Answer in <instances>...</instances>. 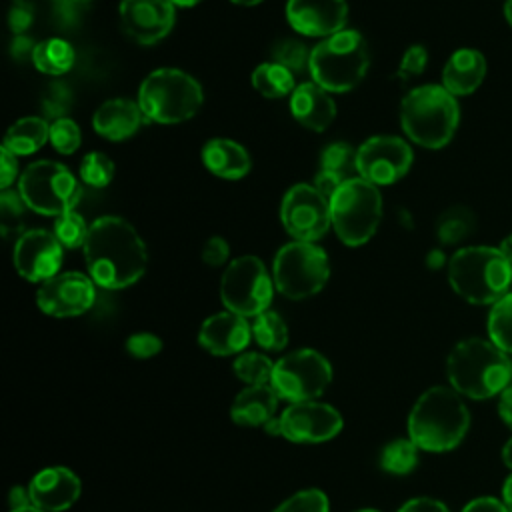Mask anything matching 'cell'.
I'll list each match as a JSON object with an SVG mask.
<instances>
[{"mask_svg":"<svg viewBox=\"0 0 512 512\" xmlns=\"http://www.w3.org/2000/svg\"><path fill=\"white\" fill-rule=\"evenodd\" d=\"M398 512H450L448 506L436 498L430 496H418L408 502H404Z\"/></svg>","mask_w":512,"mask_h":512,"instance_id":"c3c4849f","label":"cell"},{"mask_svg":"<svg viewBox=\"0 0 512 512\" xmlns=\"http://www.w3.org/2000/svg\"><path fill=\"white\" fill-rule=\"evenodd\" d=\"M52 232L64 248L76 250V248H84V244L88 240L90 224H86L82 214H78L76 210H70V212H64L54 218Z\"/></svg>","mask_w":512,"mask_h":512,"instance_id":"d590c367","label":"cell"},{"mask_svg":"<svg viewBox=\"0 0 512 512\" xmlns=\"http://www.w3.org/2000/svg\"><path fill=\"white\" fill-rule=\"evenodd\" d=\"M250 326H252V340H256V344L262 350L280 352V350L286 348V344H288V326H286L284 318L278 312L268 308L262 314L254 316Z\"/></svg>","mask_w":512,"mask_h":512,"instance_id":"f546056e","label":"cell"},{"mask_svg":"<svg viewBox=\"0 0 512 512\" xmlns=\"http://www.w3.org/2000/svg\"><path fill=\"white\" fill-rule=\"evenodd\" d=\"M0 188L8 190L12 186V182L18 176V156H14L8 148H0Z\"/></svg>","mask_w":512,"mask_h":512,"instance_id":"7dc6e473","label":"cell"},{"mask_svg":"<svg viewBox=\"0 0 512 512\" xmlns=\"http://www.w3.org/2000/svg\"><path fill=\"white\" fill-rule=\"evenodd\" d=\"M34 22V2L32 0H12L8 8V28L14 36L24 34Z\"/></svg>","mask_w":512,"mask_h":512,"instance_id":"f6af8a7d","label":"cell"},{"mask_svg":"<svg viewBox=\"0 0 512 512\" xmlns=\"http://www.w3.org/2000/svg\"><path fill=\"white\" fill-rule=\"evenodd\" d=\"M16 190L28 210L40 216H60L76 208L82 186L72 170L56 160H36L24 168Z\"/></svg>","mask_w":512,"mask_h":512,"instance_id":"9c48e42d","label":"cell"},{"mask_svg":"<svg viewBox=\"0 0 512 512\" xmlns=\"http://www.w3.org/2000/svg\"><path fill=\"white\" fill-rule=\"evenodd\" d=\"M10 512H44V510H40V508H36V506H24V508H16V510H10Z\"/></svg>","mask_w":512,"mask_h":512,"instance_id":"6125c7cd","label":"cell"},{"mask_svg":"<svg viewBox=\"0 0 512 512\" xmlns=\"http://www.w3.org/2000/svg\"><path fill=\"white\" fill-rule=\"evenodd\" d=\"M418 450L410 438L392 440L380 452V466L390 474H408L418 464Z\"/></svg>","mask_w":512,"mask_h":512,"instance_id":"1f68e13d","label":"cell"},{"mask_svg":"<svg viewBox=\"0 0 512 512\" xmlns=\"http://www.w3.org/2000/svg\"><path fill=\"white\" fill-rule=\"evenodd\" d=\"M32 506L44 512H64L82 494L80 478L64 466H48L36 472L28 484Z\"/></svg>","mask_w":512,"mask_h":512,"instance_id":"ffe728a7","label":"cell"},{"mask_svg":"<svg viewBox=\"0 0 512 512\" xmlns=\"http://www.w3.org/2000/svg\"><path fill=\"white\" fill-rule=\"evenodd\" d=\"M200 2H202V0H172V4L178 6V8H192V6L200 4Z\"/></svg>","mask_w":512,"mask_h":512,"instance_id":"680465c9","label":"cell"},{"mask_svg":"<svg viewBox=\"0 0 512 512\" xmlns=\"http://www.w3.org/2000/svg\"><path fill=\"white\" fill-rule=\"evenodd\" d=\"M488 336L500 350L512 354V292L492 304L488 314Z\"/></svg>","mask_w":512,"mask_h":512,"instance_id":"d6a6232c","label":"cell"},{"mask_svg":"<svg viewBox=\"0 0 512 512\" xmlns=\"http://www.w3.org/2000/svg\"><path fill=\"white\" fill-rule=\"evenodd\" d=\"M252 340L248 320L232 310L208 316L198 330V344L214 356H238Z\"/></svg>","mask_w":512,"mask_h":512,"instance_id":"44dd1931","label":"cell"},{"mask_svg":"<svg viewBox=\"0 0 512 512\" xmlns=\"http://www.w3.org/2000/svg\"><path fill=\"white\" fill-rule=\"evenodd\" d=\"M426 66H428V50L422 44H412L402 54V60L398 64L396 76L402 82H408V80L420 76L426 70Z\"/></svg>","mask_w":512,"mask_h":512,"instance_id":"7bdbcfd3","label":"cell"},{"mask_svg":"<svg viewBox=\"0 0 512 512\" xmlns=\"http://www.w3.org/2000/svg\"><path fill=\"white\" fill-rule=\"evenodd\" d=\"M58 2H60V0H58Z\"/></svg>","mask_w":512,"mask_h":512,"instance_id":"003e7915","label":"cell"},{"mask_svg":"<svg viewBox=\"0 0 512 512\" xmlns=\"http://www.w3.org/2000/svg\"><path fill=\"white\" fill-rule=\"evenodd\" d=\"M272 512H328V498L318 488H306L286 498Z\"/></svg>","mask_w":512,"mask_h":512,"instance_id":"ab89813d","label":"cell"},{"mask_svg":"<svg viewBox=\"0 0 512 512\" xmlns=\"http://www.w3.org/2000/svg\"><path fill=\"white\" fill-rule=\"evenodd\" d=\"M328 278V254L314 242L292 240L278 248L272 262V280L288 300H304L318 294Z\"/></svg>","mask_w":512,"mask_h":512,"instance_id":"30bf717a","label":"cell"},{"mask_svg":"<svg viewBox=\"0 0 512 512\" xmlns=\"http://www.w3.org/2000/svg\"><path fill=\"white\" fill-rule=\"evenodd\" d=\"M162 350V340L152 332H134L126 338V352L134 358H152Z\"/></svg>","mask_w":512,"mask_h":512,"instance_id":"ee69618b","label":"cell"},{"mask_svg":"<svg viewBox=\"0 0 512 512\" xmlns=\"http://www.w3.org/2000/svg\"><path fill=\"white\" fill-rule=\"evenodd\" d=\"M474 230V214L464 206H452L436 220V236L440 244L450 246L462 242Z\"/></svg>","mask_w":512,"mask_h":512,"instance_id":"4dcf8cb0","label":"cell"},{"mask_svg":"<svg viewBox=\"0 0 512 512\" xmlns=\"http://www.w3.org/2000/svg\"><path fill=\"white\" fill-rule=\"evenodd\" d=\"M70 104H72V94L70 90L64 86V84H50L42 96V112L44 116L48 118H64L66 112L70 110Z\"/></svg>","mask_w":512,"mask_h":512,"instance_id":"b9f144b4","label":"cell"},{"mask_svg":"<svg viewBox=\"0 0 512 512\" xmlns=\"http://www.w3.org/2000/svg\"><path fill=\"white\" fill-rule=\"evenodd\" d=\"M82 250L88 276L106 290H122L136 284L148 266L144 240L122 216L96 218Z\"/></svg>","mask_w":512,"mask_h":512,"instance_id":"6da1fadb","label":"cell"},{"mask_svg":"<svg viewBox=\"0 0 512 512\" xmlns=\"http://www.w3.org/2000/svg\"><path fill=\"white\" fill-rule=\"evenodd\" d=\"M34 48H36V44L32 42V38H28L26 34H18V36H14L12 42H10V56H12L14 60H18V62H22V60H26V58L32 60Z\"/></svg>","mask_w":512,"mask_h":512,"instance_id":"816d5d0a","label":"cell"},{"mask_svg":"<svg viewBox=\"0 0 512 512\" xmlns=\"http://www.w3.org/2000/svg\"><path fill=\"white\" fill-rule=\"evenodd\" d=\"M30 494H28V488H12L10 490V510H16V508H24V506H30Z\"/></svg>","mask_w":512,"mask_h":512,"instance_id":"db71d44e","label":"cell"},{"mask_svg":"<svg viewBox=\"0 0 512 512\" xmlns=\"http://www.w3.org/2000/svg\"><path fill=\"white\" fill-rule=\"evenodd\" d=\"M462 512H508L506 504L494 496H480L470 500Z\"/></svg>","mask_w":512,"mask_h":512,"instance_id":"f907efd6","label":"cell"},{"mask_svg":"<svg viewBox=\"0 0 512 512\" xmlns=\"http://www.w3.org/2000/svg\"><path fill=\"white\" fill-rule=\"evenodd\" d=\"M280 418V436L298 444L326 442L340 434L342 416L340 412L318 400L290 402Z\"/></svg>","mask_w":512,"mask_h":512,"instance_id":"9a60e30c","label":"cell"},{"mask_svg":"<svg viewBox=\"0 0 512 512\" xmlns=\"http://www.w3.org/2000/svg\"><path fill=\"white\" fill-rule=\"evenodd\" d=\"M64 260V246L54 232L32 228L20 232L14 242L12 262L16 272L28 282H46L60 272Z\"/></svg>","mask_w":512,"mask_h":512,"instance_id":"e0dca14e","label":"cell"},{"mask_svg":"<svg viewBox=\"0 0 512 512\" xmlns=\"http://www.w3.org/2000/svg\"><path fill=\"white\" fill-rule=\"evenodd\" d=\"M232 370L238 380H242L248 386H260L270 384L274 362L262 354V352H242L236 356Z\"/></svg>","mask_w":512,"mask_h":512,"instance_id":"836d02e7","label":"cell"},{"mask_svg":"<svg viewBox=\"0 0 512 512\" xmlns=\"http://www.w3.org/2000/svg\"><path fill=\"white\" fill-rule=\"evenodd\" d=\"M414 162L412 146L392 134H378L356 148V174L374 186L402 180Z\"/></svg>","mask_w":512,"mask_h":512,"instance_id":"5bb4252c","label":"cell"},{"mask_svg":"<svg viewBox=\"0 0 512 512\" xmlns=\"http://www.w3.org/2000/svg\"><path fill=\"white\" fill-rule=\"evenodd\" d=\"M74 60H76V52L72 44L60 36L36 42V48L32 54L34 68L48 76L66 74L74 66Z\"/></svg>","mask_w":512,"mask_h":512,"instance_id":"83f0119b","label":"cell"},{"mask_svg":"<svg viewBox=\"0 0 512 512\" xmlns=\"http://www.w3.org/2000/svg\"><path fill=\"white\" fill-rule=\"evenodd\" d=\"M50 144L58 154H64V156L74 154L82 144L80 126L70 116L52 120L50 122Z\"/></svg>","mask_w":512,"mask_h":512,"instance_id":"f35d334b","label":"cell"},{"mask_svg":"<svg viewBox=\"0 0 512 512\" xmlns=\"http://www.w3.org/2000/svg\"><path fill=\"white\" fill-rule=\"evenodd\" d=\"M510 268H512V260H510Z\"/></svg>","mask_w":512,"mask_h":512,"instance_id":"03108f58","label":"cell"},{"mask_svg":"<svg viewBox=\"0 0 512 512\" xmlns=\"http://www.w3.org/2000/svg\"><path fill=\"white\" fill-rule=\"evenodd\" d=\"M204 168L224 180H240L252 168V158L248 150L230 138H212L202 146Z\"/></svg>","mask_w":512,"mask_h":512,"instance_id":"d4e9b609","label":"cell"},{"mask_svg":"<svg viewBox=\"0 0 512 512\" xmlns=\"http://www.w3.org/2000/svg\"><path fill=\"white\" fill-rule=\"evenodd\" d=\"M502 460H504V464L512 470V438L504 444V448H502Z\"/></svg>","mask_w":512,"mask_h":512,"instance_id":"6f0895ef","label":"cell"},{"mask_svg":"<svg viewBox=\"0 0 512 512\" xmlns=\"http://www.w3.org/2000/svg\"><path fill=\"white\" fill-rule=\"evenodd\" d=\"M144 118L156 124H180L196 116L204 102L200 82L180 68H156L138 88Z\"/></svg>","mask_w":512,"mask_h":512,"instance_id":"52a82bcc","label":"cell"},{"mask_svg":"<svg viewBox=\"0 0 512 512\" xmlns=\"http://www.w3.org/2000/svg\"><path fill=\"white\" fill-rule=\"evenodd\" d=\"M370 68V52L358 30L344 28L322 38L310 54V78L330 94L354 90Z\"/></svg>","mask_w":512,"mask_h":512,"instance_id":"8992f818","label":"cell"},{"mask_svg":"<svg viewBox=\"0 0 512 512\" xmlns=\"http://www.w3.org/2000/svg\"><path fill=\"white\" fill-rule=\"evenodd\" d=\"M502 502L506 504L508 512H512V474L504 480V486H502Z\"/></svg>","mask_w":512,"mask_h":512,"instance_id":"11a10c76","label":"cell"},{"mask_svg":"<svg viewBox=\"0 0 512 512\" xmlns=\"http://www.w3.org/2000/svg\"><path fill=\"white\" fill-rule=\"evenodd\" d=\"M448 282L470 304H494L508 294L512 268L500 248L466 246L450 256Z\"/></svg>","mask_w":512,"mask_h":512,"instance_id":"5b68a950","label":"cell"},{"mask_svg":"<svg viewBox=\"0 0 512 512\" xmlns=\"http://www.w3.org/2000/svg\"><path fill=\"white\" fill-rule=\"evenodd\" d=\"M354 512H380L376 508H360V510H354Z\"/></svg>","mask_w":512,"mask_h":512,"instance_id":"be15d7a7","label":"cell"},{"mask_svg":"<svg viewBox=\"0 0 512 512\" xmlns=\"http://www.w3.org/2000/svg\"><path fill=\"white\" fill-rule=\"evenodd\" d=\"M498 414L504 420V424L508 428H512V384L506 386L500 392V400H498Z\"/></svg>","mask_w":512,"mask_h":512,"instance_id":"f5cc1de1","label":"cell"},{"mask_svg":"<svg viewBox=\"0 0 512 512\" xmlns=\"http://www.w3.org/2000/svg\"><path fill=\"white\" fill-rule=\"evenodd\" d=\"M250 84L258 94L272 100L292 96L294 88L298 86L294 80V72L274 60L258 64L250 74Z\"/></svg>","mask_w":512,"mask_h":512,"instance_id":"f1b7e54d","label":"cell"},{"mask_svg":"<svg viewBox=\"0 0 512 512\" xmlns=\"http://www.w3.org/2000/svg\"><path fill=\"white\" fill-rule=\"evenodd\" d=\"M504 18L512 26V0H504Z\"/></svg>","mask_w":512,"mask_h":512,"instance_id":"91938a15","label":"cell"},{"mask_svg":"<svg viewBox=\"0 0 512 512\" xmlns=\"http://www.w3.org/2000/svg\"><path fill=\"white\" fill-rule=\"evenodd\" d=\"M332 382V366L318 350L302 348L274 362L272 388L288 402L316 400Z\"/></svg>","mask_w":512,"mask_h":512,"instance_id":"7c38bea8","label":"cell"},{"mask_svg":"<svg viewBox=\"0 0 512 512\" xmlns=\"http://www.w3.org/2000/svg\"><path fill=\"white\" fill-rule=\"evenodd\" d=\"M486 58L476 48H460L450 54L442 70V86L452 96H468L480 88L486 78Z\"/></svg>","mask_w":512,"mask_h":512,"instance_id":"cb8c5ba5","label":"cell"},{"mask_svg":"<svg viewBox=\"0 0 512 512\" xmlns=\"http://www.w3.org/2000/svg\"><path fill=\"white\" fill-rule=\"evenodd\" d=\"M286 20L302 36L328 38L348 22L346 0H288Z\"/></svg>","mask_w":512,"mask_h":512,"instance_id":"d6986e66","label":"cell"},{"mask_svg":"<svg viewBox=\"0 0 512 512\" xmlns=\"http://www.w3.org/2000/svg\"><path fill=\"white\" fill-rule=\"evenodd\" d=\"M50 142V124L42 116H24L4 134L2 146L14 156H30Z\"/></svg>","mask_w":512,"mask_h":512,"instance_id":"4316f807","label":"cell"},{"mask_svg":"<svg viewBox=\"0 0 512 512\" xmlns=\"http://www.w3.org/2000/svg\"><path fill=\"white\" fill-rule=\"evenodd\" d=\"M230 260V244L222 236H210L202 246V262L206 266L218 268L228 264Z\"/></svg>","mask_w":512,"mask_h":512,"instance_id":"bcb514c9","label":"cell"},{"mask_svg":"<svg viewBox=\"0 0 512 512\" xmlns=\"http://www.w3.org/2000/svg\"><path fill=\"white\" fill-rule=\"evenodd\" d=\"M470 426V414L454 388L432 386L420 394L408 416V438L426 452L456 448Z\"/></svg>","mask_w":512,"mask_h":512,"instance_id":"7a4b0ae2","label":"cell"},{"mask_svg":"<svg viewBox=\"0 0 512 512\" xmlns=\"http://www.w3.org/2000/svg\"><path fill=\"white\" fill-rule=\"evenodd\" d=\"M96 298V284L88 274L58 272L38 286L36 304L52 318H72L88 312Z\"/></svg>","mask_w":512,"mask_h":512,"instance_id":"2e32d148","label":"cell"},{"mask_svg":"<svg viewBox=\"0 0 512 512\" xmlns=\"http://www.w3.org/2000/svg\"><path fill=\"white\" fill-rule=\"evenodd\" d=\"M118 20L132 42L152 46L172 32L176 6L172 0H120Z\"/></svg>","mask_w":512,"mask_h":512,"instance_id":"ac0fdd59","label":"cell"},{"mask_svg":"<svg viewBox=\"0 0 512 512\" xmlns=\"http://www.w3.org/2000/svg\"><path fill=\"white\" fill-rule=\"evenodd\" d=\"M332 228L342 244L356 248L366 244L382 220V194L372 182L354 176L330 196Z\"/></svg>","mask_w":512,"mask_h":512,"instance_id":"ba28073f","label":"cell"},{"mask_svg":"<svg viewBox=\"0 0 512 512\" xmlns=\"http://www.w3.org/2000/svg\"><path fill=\"white\" fill-rule=\"evenodd\" d=\"M76 2H90V0H76Z\"/></svg>","mask_w":512,"mask_h":512,"instance_id":"e7e4bbea","label":"cell"},{"mask_svg":"<svg viewBox=\"0 0 512 512\" xmlns=\"http://www.w3.org/2000/svg\"><path fill=\"white\" fill-rule=\"evenodd\" d=\"M230 2L236 4V6H256V4H260L264 0H230Z\"/></svg>","mask_w":512,"mask_h":512,"instance_id":"94428289","label":"cell"},{"mask_svg":"<svg viewBox=\"0 0 512 512\" xmlns=\"http://www.w3.org/2000/svg\"><path fill=\"white\" fill-rule=\"evenodd\" d=\"M426 262H428V266H430V268H438V266H442V264H444V254H442L440 250H432V252L428 254Z\"/></svg>","mask_w":512,"mask_h":512,"instance_id":"9f6ffc18","label":"cell"},{"mask_svg":"<svg viewBox=\"0 0 512 512\" xmlns=\"http://www.w3.org/2000/svg\"><path fill=\"white\" fill-rule=\"evenodd\" d=\"M320 170L332 172L342 180L354 178L356 174V148L348 142H332L320 154Z\"/></svg>","mask_w":512,"mask_h":512,"instance_id":"e575fe53","label":"cell"},{"mask_svg":"<svg viewBox=\"0 0 512 512\" xmlns=\"http://www.w3.org/2000/svg\"><path fill=\"white\" fill-rule=\"evenodd\" d=\"M460 106L442 84H422L408 90L400 102V124L410 142L438 150L456 134Z\"/></svg>","mask_w":512,"mask_h":512,"instance_id":"277c9868","label":"cell"},{"mask_svg":"<svg viewBox=\"0 0 512 512\" xmlns=\"http://www.w3.org/2000/svg\"><path fill=\"white\" fill-rule=\"evenodd\" d=\"M290 112L300 126L312 132H324L334 122L338 110L332 94L314 80H308L294 88L290 96Z\"/></svg>","mask_w":512,"mask_h":512,"instance_id":"7402d4cb","label":"cell"},{"mask_svg":"<svg viewBox=\"0 0 512 512\" xmlns=\"http://www.w3.org/2000/svg\"><path fill=\"white\" fill-rule=\"evenodd\" d=\"M144 120L146 118L136 100L110 98L96 108L92 116V128L104 140L122 142L132 138L140 130Z\"/></svg>","mask_w":512,"mask_h":512,"instance_id":"603a6c76","label":"cell"},{"mask_svg":"<svg viewBox=\"0 0 512 512\" xmlns=\"http://www.w3.org/2000/svg\"><path fill=\"white\" fill-rule=\"evenodd\" d=\"M280 222L292 240L316 244L332 228L330 200L312 184L298 182L282 198Z\"/></svg>","mask_w":512,"mask_h":512,"instance_id":"4fadbf2b","label":"cell"},{"mask_svg":"<svg viewBox=\"0 0 512 512\" xmlns=\"http://www.w3.org/2000/svg\"><path fill=\"white\" fill-rule=\"evenodd\" d=\"M446 376L460 396L486 400L510 386L512 362L492 340L466 338L450 350Z\"/></svg>","mask_w":512,"mask_h":512,"instance_id":"3957f363","label":"cell"},{"mask_svg":"<svg viewBox=\"0 0 512 512\" xmlns=\"http://www.w3.org/2000/svg\"><path fill=\"white\" fill-rule=\"evenodd\" d=\"M274 280L266 264L252 254L230 260L220 278V300L226 310L254 318L270 308Z\"/></svg>","mask_w":512,"mask_h":512,"instance_id":"8fae6325","label":"cell"},{"mask_svg":"<svg viewBox=\"0 0 512 512\" xmlns=\"http://www.w3.org/2000/svg\"><path fill=\"white\" fill-rule=\"evenodd\" d=\"M116 174L114 160L104 152H88L80 160V180L92 188H106Z\"/></svg>","mask_w":512,"mask_h":512,"instance_id":"74e56055","label":"cell"},{"mask_svg":"<svg viewBox=\"0 0 512 512\" xmlns=\"http://www.w3.org/2000/svg\"><path fill=\"white\" fill-rule=\"evenodd\" d=\"M28 210L18 190H2L0 194V214H2V230L8 234L12 228H18L24 212Z\"/></svg>","mask_w":512,"mask_h":512,"instance_id":"60d3db41","label":"cell"},{"mask_svg":"<svg viewBox=\"0 0 512 512\" xmlns=\"http://www.w3.org/2000/svg\"><path fill=\"white\" fill-rule=\"evenodd\" d=\"M342 182H344V180H342L340 176H336V174H332V172H326V170H318L316 176H314L312 186H314L320 194H324V196L330 200V196L340 188Z\"/></svg>","mask_w":512,"mask_h":512,"instance_id":"681fc988","label":"cell"},{"mask_svg":"<svg viewBox=\"0 0 512 512\" xmlns=\"http://www.w3.org/2000/svg\"><path fill=\"white\" fill-rule=\"evenodd\" d=\"M312 48L306 46L300 38H280L272 44V60L298 74L308 70Z\"/></svg>","mask_w":512,"mask_h":512,"instance_id":"8d00e7d4","label":"cell"},{"mask_svg":"<svg viewBox=\"0 0 512 512\" xmlns=\"http://www.w3.org/2000/svg\"><path fill=\"white\" fill-rule=\"evenodd\" d=\"M278 400L280 396L272 384L246 386L236 394L230 406V416L238 426H266L276 418Z\"/></svg>","mask_w":512,"mask_h":512,"instance_id":"484cf974","label":"cell"}]
</instances>
